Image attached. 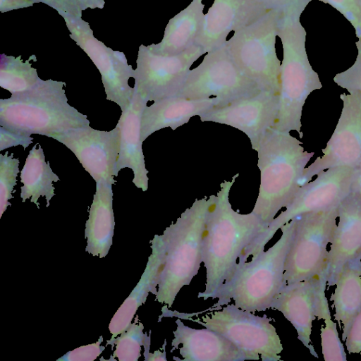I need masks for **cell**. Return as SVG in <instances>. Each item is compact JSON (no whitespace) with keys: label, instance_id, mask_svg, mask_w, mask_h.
I'll return each instance as SVG.
<instances>
[{"label":"cell","instance_id":"1","mask_svg":"<svg viewBox=\"0 0 361 361\" xmlns=\"http://www.w3.org/2000/svg\"><path fill=\"white\" fill-rule=\"evenodd\" d=\"M238 176L220 184L209 211L202 247L206 284L199 298H212L233 274L238 259L268 227L254 213L243 214L232 208L229 193Z\"/></svg>","mask_w":361,"mask_h":361},{"label":"cell","instance_id":"2","mask_svg":"<svg viewBox=\"0 0 361 361\" xmlns=\"http://www.w3.org/2000/svg\"><path fill=\"white\" fill-rule=\"evenodd\" d=\"M301 144L289 132L271 128L255 149L260 185L252 212L268 226L301 187L305 166L314 154L305 151Z\"/></svg>","mask_w":361,"mask_h":361},{"label":"cell","instance_id":"3","mask_svg":"<svg viewBox=\"0 0 361 361\" xmlns=\"http://www.w3.org/2000/svg\"><path fill=\"white\" fill-rule=\"evenodd\" d=\"M215 195L195 200L175 223L157 235L164 255L156 300L170 308L180 290L189 285L202 262L203 239Z\"/></svg>","mask_w":361,"mask_h":361},{"label":"cell","instance_id":"4","mask_svg":"<svg viewBox=\"0 0 361 361\" xmlns=\"http://www.w3.org/2000/svg\"><path fill=\"white\" fill-rule=\"evenodd\" d=\"M62 81L40 80L31 89L0 99V126L27 135L51 137L87 127V116L68 103Z\"/></svg>","mask_w":361,"mask_h":361},{"label":"cell","instance_id":"5","mask_svg":"<svg viewBox=\"0 0 361 361\" xmlns=\"http://www.w3.org/2000/svg\"><path fill=\"white\" fill-rule=\"evenodd\" d=\"M295 226L296 218L281 228V238L267 251L248 262H238L231 276L212 297L218 301L212 310H219L231 300L238 307L251 312L269 309L283 285L285 262Z\"/></svg>","mask_w":361,"mask_h":361},{"label":"cell","instance_id":"6","mask_svg":"<svg viewBox=\"0 0 361 361\" xmlns=\"http://www.w3.org/2000/svg\"><path fill=\"white\" fill-rule=\"evenodd\" d=\"M303 10L282 12L277 36L283 56L281 63L279 109L273 128L285 132L296 131L300 138L302 113L308 96L322 84L309 61L306 51V31L300 23Z\"/></svg>","mask_w":361,"mask_h":361},{"label":"cell","instance_id":"7","mask_svg":"<svg viewBox=\"0 0 361 361\" xmlns=\"http://www.w3.org/2000/svg\"><path fill=\"white\" fill-rule=\"evenodd\" d=\"M282 12L271 9L253 23L234 31L224 43L239 68L261 90L280 94L281 61L276 37Z\"/></svg>","mask_w":361,"mask_h":361},{"label":"cell","instance_id":"8","mask_svg":"<svg viewBox=\"0 0 361 361\" xmlns=\"http://www.w3.org/2000/svg\"><path fill=\"white\" fill-rule=\"evenodd\" d=\"M338 205L296 217L295 231L285 262L283 286L326 274L327 247L336 228Z\"/></svg>","mask_w":361,"mask_h":361},{"label":"cell","instance_id":"9","mask_svg":"<svg viewBox=\"0 0 361 361\" xmlns=\"http://www.w3.org/2000/svg\"><path fill=\"white\" fill-rule=\"evenodd\" d=\"M190 319L224 336L243 353L246 360H257L261 355L262 361L281 360L280 338L269 322L273 319L266 314L259 317L235 304H228L221 310L206 314L202 322Z\"/></svg>","mask_w":361,"mask_h":361},{"label":"cell","instance_id":"10","mask_svg":"<svg viewBox=\"0 0 361 361\" xmlns=\"http://www.w3.org/2000/svg\"><path fill=\"white\" fill-rule=\"evenodd\" d=\"M353 171L354 168L351 167L331 168L301 186L286 210L273 219L239 261L245 262L250 256L255 257L263 251L276 231L292 219L307 212L338 205L351 192Z\"/></svg>","mask_w":361,"mask_h":361},{"label":"cell","instance_id":"11","mask_svg":"<svg viewBox=\"0 0 361 361\" xmlns=\"http://www.w3.org/2000/svg\"><path fill=\"white\" fill-rule=\"evenodd\" d=\"M205 54L201 63L190 70L177 96L190 99L215 97L224 104L261 91L239 69L224 44Z\"/></svg>","mask_w":361,"mask_h":361},{"label":"cell","instance_id":"12","mask_svg":"<svg viewBox=\"0 0 361 361\" xmlns=\"http://www.w3.org/2000/svg\"><path fill=\"white\" fill-rule=\"evenodd\" d=\"M64 20L70 37L89 56L102 76L106 99L118 104L121 110L130 104L134 88L128 85L134 70L128 63L124 53L114 51L94 36L90 24L82 18L70 14H59Z\"/></svg>","mask_w":361,"mask_h":361},{"label":"cell","instance_id":"13","mask_svg":"<svg viewBox=\"0 0 361 361\" xmlns=\"http://www.w3.org/2000/svg\"><path fill=\"white\" fill-rule=\"evenodd\" d=\"M203 49L193 45L176 55H161L141 44L134 70V90L147 102H157L177 94L190 68Z\"/></svg>","mask_w":361,"mask_h":361},{"label":"cell","instance_id":"14","mask_svg":"<svg viewBox=\"0 0 361 361\" xmlns=\"http://www.w3.org/2000/svg\"><path fill=\"white\" fill-rule=\"evenodd\" d=\"M340 98L343 107L336 128L322 155L305 169L301 186L326 169L355 168L361 163V92H343Z\"/></svg>","mask_w":361,"mask_h":361},{"label":"cell","instance_id":"15","mask_svg":"<svg viewBox=\"0 0 361 361\" xmlns=\"http://www.w3.org/2000/svg\"><path fill=\"white\" fill-rule=\"evenodd\" d=\"M279 109V94L267 90L216 105L200 116L202 122L225 124L244 133L255 150L268 129L273 128Z\"/></svg>","mask_w":361,"mask_h":361},{"label":"cell","instance_id":"16","mask_svg":"<svg viewBox=\"0 0 361 361\" xmlns=\"http://www.w3.org/2000/svg\"><path fill=\"white\" fill-rule=\"evenodd\" d=\"M77 157L85 171L96 183L104 180L115 184L114 177L120 151V130H98L90 126L70 129L54 135Z\"/></svg>","mask_w":361,"mask_h":361},{"label":"cell","instance_id":"17","mask_svg":"<svg viewBox=\"0 0 361 361\" xmlns=\"http://www.w3.org/2000/svg\"><path fill=\"white\" fill-rule=\"evenodd\" d=\"M326 287V274L284 285L274 296L270 308L281 312L292 324L298 338L318 357L310 344L312 322L319 317L322 296Z\"/></svg>","mask_w":361,"mask_h":361},{"label":"cell","instance_id":"18","mask_svg":"<svg viewBox=\"0 0 361 361\" xmlns=\"http://www.w3.org/2000/svg\"><path fill=\"white\" fill-rule=\"evenodd\" d=\"M264 0H214L204 14L195 44L205 54L226 42L231 31L239 30L271 10Z\"/></svg>","mask_w":361,"mask_h":361},{"label":"cell","instance_id":"19","mask_svg":"<svg viewBox=\"0 0 361 361\" xmlns=\"http://www.w3.org/2000/svg\"><path fill=\"white\" fill-rule=\"evenodd\" d=\"M338 223L329 250L326 283L335 285L345 264L361 252V193L350 192L338 207Z\"/></svg>","mask_w":361,"mask_h":361},{"label":"cell","instance_id":"20","mask_svg":"<svg viewBox=\"0 0 361 361\" xmlns=\"http://www.w3.org/2000/svg\"><path fill=\"white\" fill-rule=\"evenodd\" d=\"M147 102L134 90L129 106L122 111L116 126L120 130V151L116 165V173L124 168L133 172L134 185L147 191L148 189V171L146 169L142 152L141 121Z\"/></svg>","mask_w":361,"mask_h":361},{"label":"cell","instance_id":"21","mask_svg":"<svg viewBox=\"0 0 361 361\" xmlns=\"http://www.w3.org/2000/svg\"><path fill=\"white\" fill-rule=\"evenodd\" d=\"M174 338L171 346L173 351L178 348L183 359L180 361H242L246 358L243 353L229 340L219 333L207 328H190L178 319Z\"/></svg>","mask_w":361,"mask_h":361},{"label":"cell","instance_id":"22","mask_svg":"<svg viewBox=\"0 0 361 361\" xmlns=\"http://www.w3.org/2000/svg\"><path fill=\"white\" fill-rule=\"evenodd\" d=\"M221 104V100L215 97L190 99L177 95L154 102L143 111L142 140L144 141L152 133L165 128L174 130L187 123L192 117L200 116Z\"/></svg>","mask_w":361,"mask_h":361},{"label":"cell","instance_id":"23","mask_svg":"<svg viewBox=\"0 0 361 361\" xmlns=\"http://www.w3.org/2000/svg\"><path fill=\"white\" fill-rule=\"evenodd\" d=\"M112 185L104 180L96 183L86 224L87 250L93 255L104 257L111 245L114 228Z\"/></svg>","mask_w":361,"mask_h":361},{"label":"cell","instance_id":"24","mask_svg":"<svg viewBox=\"0 0 361 361\" xmlns=\"http://www.w3.org/2000/svg\"><path fill=\"white\" fill-rule=\"evenodd\" d=\"M202 0H192L183 10L169 20L161 41L149 45L156 54L176 55L195 44L204 17Z\"/></svg>","mask_w":361,"mask_h":361},{"label":"cell","instance_id":"25","mask_svg":"<svg viewBox=\"0 0 361 361\" xmlns=\"http://www.w3.org/2000/svg\"><path fill=\"white\" fill-rule=\"evenodd\" d=\"M152 254L149 257L145 270L129 297L112 318L109 330L116 336L129 326L137 308L146 300L149 293L157 294L160 275L164 266V255L157 240H152Z\"/></svg>","mask_w":361,"mask_h":361},{"label":"cell","instance_id":"26","mask_svg":"<svg viewBox=\"0 0 361 361\" xmlns=\"http://www.w3.org/2000/svg\"><path fill=\"white\" fill-rule=\"evenodd\" d=\"M336 288L331 296L336 322L343 324L344 341L349 326L361 310V255L347 262L336 280Z\"/></svg>","mask_w":361,"mask_h":361},{"label":"cell","instance_id":"27","mask_svg":"<svg viewBox=\"0 0 361 361\" xmlns=\"http://www.w3.org/2000/svg\"><path fill=\"white\" fill-rule=\"evenodd\" d=\"M37 143L30 151L20 171V181L23 184L20 188V197L23 202L30 198V202L38 207L39 198L44 196L48 207L55 195L53 182L59 181V178L45 161L42 147L38 145L37 148Z\"/></svg>","mask_w":361,"mask_h":361},{"label":"cell","instance_id":"28","mask_svg":"<svg viewBox=\"0 0 361 361\" xmlns=\"http://www.w3.org/2000/svg\"><path fill=\"white\" fill-rule=\"evenodd\" d=\"M36 56L32 55L23 61L21 56L17 57L4 54L0 56V86L16 94L33 87L39 80L37 70L32 68L30 61Z\"/></svg>","mask_w":361,"mask_h":361},{"label":"cell","instance_id":"29","mask_svg":"<svg viewBox=\"0 0 361 361\" xmlns=\"http://www.w3.org/2000/svg\"><path fill=\"white\" fill-rule=\"evenodd\" d=\"M318 319H323L325 326L321 328L322 355L326 361H346V353L336 328L331 317L325 294L322 296Z\"/></svg>","mask_w":361,"mask_h":361},{"label":"cell","instance_id":"30","mask_svg":"<svg viewBox=\"0 0 361 361\" xmlns=\"http://www.w3.org/2000/svg\"><path fill=\"white\" fill-rule=\"evenodd\" d=\"M19 159L8 155L0 154V211L1 216L11 203L10 199L13 198L12 193L16 185L17 176L19 173Z\"/></svg>","mask_w":361,"mask_h":361},{"label":"cell","instance_id":"31","mask_svg":"<svg viewBox=\"0 0 361 361\" xmlns=\"http://www.w3.org/2000/svg\"><path fill=\"white\" fill-rule=\"evenodd\" d=\"M328 4L341 13L355 30L361 42V0H319Z\"/></svg>","mask_w":361,"mask_h":361},{"label":"cell","instance_id":"32","mask_svg":"<svg viewBox=\"0 0 361 361\" xmlns=\"http://www.w3.org/2000/svg\"><path fill=\"white\" fill-rule=\"evenodd\" d=\"M357 55L353 64L345 71L337 73L334 82L340 87L348 91L361 92V42L357 41Z\"/></svg>","mask_w":361,"mask_h":361},{"label":"cell","instance_id":"33","mask_svg":"<svg viewBox=\"0 0 361 361\" xmlns=\"http://www.w3.org/2000/svg\"><path fill=\"white\" fill-rule=\"evenodd\" d=\"M32 142V137L30 135L15 132L3 126L0 127V151L18 145H21L25 149Z\"/></svg>","mask_w":361,"mask_h":361},{"label":"cell","instance_id":"34","mask_svg":"<svg viewBox=\"0 0 361 361\" xmlns=\"http://www.w3.org/2000/svg\"><path fill=\"white\" fill-rule=\"evenodd\" d=\"M344 341L349 353L361 355V310L352 321Z\"/></svg>","mask_w":361,"mask_h":361},{"label":"cell","instance_id":"35","mask_svg":"<svg viewBox=\"0 0 361 361\" xmlns=\"http://www.w3.org/2000/svg\"><path fill=\"white\" fill-rule=\"evenodd\" d=\"M35 3H42L54 8L59 14L66 13L74 16H82V8L80 0H31Z\"/></svg>","mask_w":361,"mask_h":361},{"label":"cell","instance_id":"36","mask_svg":"<svg viewBox=\"0 0 361 361\" xmlns=\"http://www.w3.org/2000/svg\"><path fill=\"white\" fill-rule=\"evenodd\" d=\"M272 9L286 12L294 9H302L307 7L312 0H264Z\"/></svg>","mask_w":361,"mask_h":361},{"label":"cell","instance_id":"37","mask_svg":"<svg viewBox=\"0 0 361 361\" xmlns=\"http://www.w3.org/2000/svg\"><path fill=\"white\" fill-rule=\"evenodd\" d=\"M35 2L31 0H0V11L8 12L12 10L32 6Z\"/></svg>","mask_w":361,"mask_h":361},{"label":"cell","instance_id":"38","mask_svg":"<svg viewBox=\"0 0 361 361\" xmlns=\"http://www.w3.org/2000/svg\"><path fill=\"white\" fill-rule=\"evenodd\" d=\"M351 191L361 193V163L354 168Z\"/></svg>","mask_w":361,"mask_h":361},{"label":"cell","instance_id":"39","mask_svg":"<svg viewBox=\"0 0 361 361\" xmlns=\"http://www.w3.org/2000/svg\"><path fill=\"white\" fill-rule=\"evenodd\" d=\"M80 2L83 11L87 8L102 9L105 4V1L104 0H80Z\"/></svg>","mask_w":361,"mask_h":361},{"label":"cell","instance_id":"40","mask_svg":"<svg viewBox=\"0 0 361 361\" xmlns=\"http://www.w3.org/2000/svg\"><path fill=\"white\" fill-rule=\"evenodd\" d=\"M147 355H148L147 356L149 357L147 358L146 360H164V361L167 360L166 357L165 349L163 353L159 350H157L153 354L148 353Z\"/></svg>","mask_w":361,"mask_h":361},{"label":"cell","instance_id":"41","mask_svg":"<svg viewBox=\"0 0 361 361\" xmlns=\"http://www.w3.org/2000/svg\"><path fill=\"white\" fill-rule=\"evenodd\" d=\"M360 255H361V252H360Z\"/></svg>","mask_w":361,"mask_h":361}]
</instances>
